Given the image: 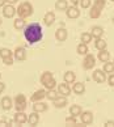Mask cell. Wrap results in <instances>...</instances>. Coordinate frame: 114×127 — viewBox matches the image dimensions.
<instances>
[{
  "label": "cell",
  "mask_w": 114,
  "mask_h": 127,
  "mask_svg": "<svg viewBox=\"0 0 114 127\" xmlns=\"http://www.w3.org/2000/svg\"><path fill=\"white\" fill-rule=\"evenodd\" d=\"M96 62V59H94V56L92 55V54H87L85 55V58H84V60H83V67H84V69H92L93 67H94V63Z\"/></svg>",
  "instance_id": "4"
},
{
  "label": "cell",
  "mask_w": 114,
  "mask_h": 127,
  "mask_svg": "<svg viewBox=\"0 0 114 127\" xmlns=\"http://www.w3.org/2000/svg\"><path fill=\"white\" fill-rule=\"evenodd\" d=\"M55 8H56V11H66V9L68 8L67 0H56Z\"/></svg>",
  "instance_id": "25"
},
{
  "label": "cell",
  "mask_w": 114,
  "mask_h": 127,
  "mask_svg": "<svg viewBox=\"0 0 114 127\" xmlns=\"http://www.w3.org/2000/svg\"><path fill=\"white\" fill-rule=\"evenodd\" d=\"M3 63H4V64H7V65L13 64V56H8V58H4V59H3Z\"/></svg>",
  "instance_id": "38"
},
{
  "label": "cell",
  "mask_w": 114,
  "mask_h": 127,
  "mask_svg": "<svg viewBox=\"0 0 114 127\" xmlns=\"http://www.w3.org/2000/svg\"><path fill=\"white\" fill-rule=\"evenodd\" d=\"M110 1H114V0H110Z\"/></svg>",
  "instance_id": "48"
},
{
  "label": "cell",
  "mask_w": 114,
  "mask_h": 127,
  "mask_svg": "<svg viewBox=\"0 0 114 127\" xmlns=\"http://www.w3.org/2000/svg\"><path fill=\"white\" fill-rule=\"evenodd\" d=\"M97 58H98V60L100 62H108L109 59H110V53L109 51H106V50H100V53L97 54Z\"/></svg>",
  "instance_id": "20"
},
{
  "label": "cell",
  "mask_w": 114,
  "mask_h": 127,
  "mask_svg": "<svg viewBox=\"0 0 114 127\" xmlns=\"http://www.w3.org/2000/svg\"><path fill=\"white\" fill-rule=\"evenodd\" d=\"M76 51H77L79 55H87V54H88V45L80 43V45L77 46V49H76Z\"/></svg>",
  "instance_id": "28"
},
{
  "label": "cell",
  "mask_w": 114,
  "mask_h": 127,
  "mask_svg": "<svg viewBox=\"0 0 114 127\" xmlns=\"http://www.w3.org/2000/svg\"><path fill=\"white\" fill-rule=\"evenodd\" d=\"M0 105H1V109L3 110H9L12 107V100H11V97H3L1 98V102H0Z\"/></svg>",
  "instance_id": "16"
},
{
  "label": "cell",
  "mask_w": 114,
  "mask_h": 127,
  "mask_svg": "<svg viewBox=\"0 0 114 127\" xmlns=\"http://www.w3.org/2000/svg\"><path fill=\"white\" fill-rule=\"evenodd\" d=\"M13 56L17 59V60H25L26 59V50L24 47H17L13 53Z\"/></svg>",
  "instance_id": "11"
},
{
  "label": "cell",
  "mask_w": 114,
  "mask_h": 127,
  "mask_svg": "<svg viewBox=\"0 0 114 127\" xmlns=\"http://www.w3.org/2000/svg\"><path fill=\"white\" fill-rule=\"evenodd\" d=\"M94 46H96V49L100 51V50H106V46H108V43L104 39H101V38H98V39H96V42H94Z\"/></svg>",
  "instance_id": "27"
},
{
  "label": "cell",
  "mask_w": 114,
  "mask_h": 127,
  "mask_svg": "<svg viewBox=\"0 0 114 127\" xmlns=\"http://www.w3.org/2000/svg\"><path fill=\"white\" fill-rule=\"evenodd\" d=\"M70 1L74 5H76V4H79V1H80V0H70Z\"/></svg>",
  "instance_id": "44"
},
{
  "label": "cell",
  "mask_w": 114,
  "mask_h": 127,
  "mask_svg": "<svg viewBox=\"0 0 114 127\" xmlns=\"http://www.w3.org/2000/svg\"><path fill=\"white\" fill-rule=\"evenodd\" d=\"M0 79H1V73H0Z\"/></svg>",
  "instance_id": "47"
},
{
  "label": "cell",
  "mask_w": 114,
  "mask_h": 127,
  "mask_svg": "<svg viewBox=\"0 0 114 127\" xmlns=\"http://www.w3.org/2000/svg\"><path fill=\"white\" fill-rule=\"evenodd\" d=\"M92 38H93V37H92L91 33H87V32H85V33H83V34H81V43L88 45L89 42H92Z\"/></svg>",
  "instance_id": "30"
},
{
  "label": "cell",
  "mask_w": 114,
  "mask_h": 127,
  "mask_svg": "<svg viewBox=\"0 0 114 127\" xmlns=\"http://www.w3.org/2000/svg\"><path fill=\"white\" fill-rule=\"evenodd\" d=\"M47 110V105L41 101H37L34 102V105H33V111H37V113H42V111H46Z\"/></svg>",
  "instance_id": "18"
},
{
  "label": "cell",
  "mask_w": 114,
  "mask_h": 127,
  "mask_svg": "<svg viewBox=\"0 0 114 127\" xmlns=\"http://www.w3.org/2000/svg\"><path fill=\"white\" fill-rule=\"evenodd\" d=\"M113 63H114V62H113Z\"/></svg>",
  "instance_id": "49"
},
{
  "label": "cell",
  "mask_w": 114,
  "mask_h": 127,
  "mask_svg": "<svg viewBox=\"0 0 114 127\" xmlns=\"http://www.w3.org/2000/svg\"><path fill=\"white\" fill-rule=\"evenodd\" d=\"M15 15H16V8L12 4H8V5L3 7V16L5 18H12Z\"/></svg>",
  "instance_id": "6"
},
{
  "label": "cell",
  "mask_w": 114,
  "mask_h": 127,
  "mask_svg": "<svg viewBox=\"0 0 114 127\" xmlns=\"http://www.w3.org/2000/svg\"><path fill=\"white\" fill-rule=\"evenodd\" d=\"M54 77H53V73H51V72H49V71H46V72H43V73H42V76H41V79H39V81H41V84H42V85H46V84L47 83H49L50 81V80H53Z\"/></svg>",
  "instance_id": "21"
},
{
  "label": "cell",
  "mask_w": 114,
  "mask_h": 127,
  "mask_svg": "<svg viewBox=\"0 0 114 127\" xmlns=\"http://www.w3.org/2000/svg\"><path fill=\"white\" fill-rule=\"evenodd\" d=\"M104 72H105V73H113L114 72V63H109V60L105 62V65H104Z\"/></svg>",
  "instance_id": "33"
},
{
  "label": "cell",
  "mask_w": 114,
  "mask_h": 127,
  "mask_svg": "<svg viewBox=\"0 0 114 127\" xmlns=\"http://www.w3.org/2000/svg\"><path fill=\"white\" fill-rule=\"evenodd\" d=\"M45 97H46V91H45V89H39V91H37V92L33 93V96H32L30 100L33 102H37V101H41L42 98H45Z\"/></svg>",
  "instance_id": "13"
},
{
  "label": "cell",
  "mask_w": 114,
  "mask_h": 127,
  "mask_svg": "<svg viewBox=\"0 0 114 127\" xmlns=\"http://www.w3.org/2000/svg\"><path fill=\"white\" fill-rule=\"evenodd\" d=\"M63 79H64V83L72 84V83H75V80H76V75H75V72H72V71H68V72L64 73Z\"/></svg>",
  "instance_id": "22"
},
{
  "label": "cell",
  "mask_w": 114,
  "mask_h": 127,
  "mask_svg": "<svg viewBox=\"0 0 114 127\" xmlns=\"http://www.w3.org/2000/svg\"><path fill=\"white\" fill-rule=\"evenodd\" d=\"M26 97L24 96V95H17L15 97V106H16V110L17 111H24L26 109Z\"/></svg>",
  "instance_id": "3"
},
{
  "label": "cell",
  "mask_w": 114,
  "mask_h": 127,
  "mask_svg": "<svg viewBox=\"0 0 114 127\" xmlns=\"http://www.w3.org/2000/svg\"><path fill=\"white\" fill-rule=\"evenodd\" d=\"M46 97L49 98V100L54 101L56 97H59L58 96V91H55V89H49V91L46 92Z\"/></svg>",
  "instance_id": "29"
},
{
  "label": "cell",
  "mask_w": 114,
  "mask_h": 127,
  "mask_svg": "<svg viewBox=\"0 0 114 127\" xmlns=\"http://www.w3.org/2000/svg\"><path fill=\"white\" fill-rule=\"evenodd\" d=\"M106 127H114V121H108L106 123H105Z\"/></svg>",
  "instance_id": "40"
},
{
  "label": "cell",
  "mask_w": 114,
  "mask_h": 127,
  "mask_svg": "<svg viewBox=\"0 0 114 127\" xmlns=\"http://www.w3.org/2000/svg\"><path fill=\"white\" fill-rule=\"evenodd\" d=\"M55 87H56V80L55 79L50 80V81L45 85V88H47V91H49V89H55Z\"/></svg>",
  "instance_id": "36"
},
{
  "label": "cell",
  "mask_w": 114,
  "mask_h": 127,
  "mask_svg": "<svg viewBox=\"0 0 114 127\" xmlns=\"http://www.w3.org/2000/svg\"><path fill=\"white\" fill-rule=\"evenodd\" d=\"M13 26L16 28V29H22L24 26H25V18H16L15 22H13Z\"/></svg>",
  "instance_id": "32"
},
{
  "label": "cell",
  "mask_w": 114,
  "mask_h": 127,
  "mask_svg": "<svg viewBox=\"0 0 114 127\" xmlns=\"http://www.w3.org/2000/svg\"><path fill=\"white\" fill-rule=\"evenodd\" d=\"M13 119H15V122L17 125H22V123H25V122H28V117L24 111H18L15 114V118Z\"/></svg>",
  "instance_id": "12"
},
{
  "label": "cell",
  "mask_w": 114,
  "mask_h": 127,
  "mask_svg": "<svg viewBox=\"0 0 114 127\" xmlns=\"http://www.w3.org/2000/svg\"><path fill=\"white\" fill-rule=\"evenodd\" d=\"M66 125H67V126H76V125H77V122H76V117L71 115L70 118H66Z\"/></svg>",
  "instance_id": "35"
},
{
  "label": "cell",
  "mask_w": 114,
  "mask_h": 127,
  "mask_svg": "<svg viewBox=\"0 0 114 127\" xmlns=\"http://www.w3.org/2000/svg\"><path fill=\"white\" fill-rule=\"evenodd\" d=\"M67 105V98L64 96H60V97H56L54 100V106L56 109H62V107H64Z\"/></svg>",
  "instance_id": "15"
},
{
  "label": "cell",
  "mask_w": 114,
  "mask_h": 127,
  "mask_svg": "<svg viewBox=\"0 0 114 127\" xmlns=\"http://www.w3.org/2000/svg\"><path fill=\"white\" fill-rule=\"evenodd\" d=\"M38 122H39V115H38L37 111H33L32 114L28 117V123H29L30 126H36Z\"/></svg>",
  "instance_id": "19"
},
{
  "label": "cell",
  "mask_w": 114,
  "mask_h": 127,
  "mask_svg": "<svg viewBox=\"0 0 114 127\" xmlns=\"http://www.w3.org/2000/svg\"><path fill=\"white\" fill-rule=\"evenodd\" d=\"M93 80L98 84H102L106 80V73L104 72V69H96L93 72Z\"/></svg>",
  "instance_id": "5"
},
{
  "label": "cell",
  "mask_w": 114,
  "mask_h": 127,
  "mask_svg": "<svg viewBox=\"0 0 114 127\" xmlns=\"http://www.w3.org/2000/svg\"><path fill=\"white\" fill-rule=\"evenodd\" d=\"M70 113H71L72 117H76V118H77V117L83 113V109H81V106H79V105H72L70 107Z\"/></svg>",
  "instance_id": "23"
},
{
  "label": "cell",
  "mask_w": 114,
  "mask_h": 127,
  "mask_svg": "<svg viewBox=\"0 0 114 127\" xmlns=\"http://www.w3.org/2000/svg\"><path fill=\"white\" fill-rule=\"evenodd\" d=\"M16 12L21 18H28V17H30L33 15V5L29 1H24L17 7Z\"/></svg>",
  "instance_id": "2"
},
{
  "label": "cell",
  "mask_w": 114,
  "mask_h": 127,
  "mask_svg": "<svg viewBox=\"0 0 114 127\" xmlns=\"http://www.w3.org/2000/svg\"><path fill=\"white\" fill-rule=\"evenodd\" d=\"M108 83H109V85H110V87H114V75H113V73L110 75V76H109Z\"/></svg>",
  "instance_id": "39"
},
{
  "label": "cell",
  "mask_w": 114,
  "mask_h": 127,
  "mask_svg": "<svg viewBox=\"0 0 114 127\" xmlns=\"http://www.w3.org/2000/svg\"><path fill=\"white\" fill-rule=\"evenodd\" d=\"M79 3L81 5V8H91V4H92L91 0H80Z\"/></svg>",
  "instance_id": "37"
},
{
  "label": "cell",
  "mask_w": 114,
  "mask_h": 127,
  "mask_svg": "<svg viewBox=\"0 0 114 127\" xmlns=\"http://www.w3.org/2000/svg\"><path fill=\"white\" fill-rule=\"evenodd\" d=\"M24 37H25V39L29 42L30 45L39 42L42 39V28H41V25L37 24V22H33V24L28 25L25 32H24Z\"/></svg>",
  "instance_id": "1"
},
{
  "label": "cell",
  "mask_w": 114,
  "mask_h": 127,
  "mask_svg": "<svg viewBox=\"0 0 114 127\" xmlns=\"http://www.w3.org/2000/svg\"><path fill=\"white\" fill-rule=\"evenodd\" d=\"M17 1H18V0H5V3H9V4H15Z\"/></svg>",
  "instance_id": "43"
},
{
  "label": "cell",
  "mask_w": 114,
  "mask_h": 127,
  "mask_svg": "<svg viewBox=\"0 0 114 127\" xmlns=\"http://www.w3.org/2000/svg\"><path fill=\"white\" fill-rule=\"evenodd\" d=\"M4 89H5V84H4V83H1V81H0V93H1V92L4 91Z\"/></svg>",
  "instance_id": "42"
},
{
  "label": "cell",
  "mask_w": 114,
  "mask_h": 127,
  "mask_svg": "<svg viewBox=\"0 0 114 127\" xmlns=\"http://www.w3.org/2000/svg\"><path fill=\"white\" fill-rule=\"evenodd\" d=\"M66 13H67V17H68V18H77V17L80 16L79 8H76L75 5L68 7L67 9H66Z\"/></svg>",
  "instance_id": "9"
},
{
  "label": "cell",
  "mask_w": 114,
  "mask_h": 127,
  "mask_svg": "<svg viewBox=\"0 0 114 127\" xmlns=\"http://www.w3.org/2000/svg\"><path fill=\"white\" fill-rule=\"evenodd\" d=\"M58 92H59V95L62 96H64V97H67L71 95V88L67 83H62L58 85Z\"/></svg>",
  "instance_id": "8"
},
{
  "label": "cell",
  "mask_w": 114,
  "mask_h": 127,
  "mask_svg": "<svg viewBox=\"0 0 114 127\" xmlns=\"http://www.w3.org/2000/svg\"><path fill=\"white\" fill-rule=\"evenodd\" d=\"M3 24V21H1V18H0V25H1Z\"/></svg>",
  "instance_id": "46"
},
{
  "label": "cell",
  "mask_w": 114,
  "mask_h": 127,
  "mask_svg": "<svg viewBox=\"0 0 114 127\" xmlns=\"http://www.w3.org/2000/svg\"><path fill=\"white\" fill-rule=\"evenodd\" d=\"M3 126H9V122L8 121H0V127Z\"/></svg>",
  "instance_id": "41"
},
{
  "label": "cell",
  "mask_w": 114,
  "mask_h": 127,
  "mask_svg": "<svg viewBox=\"0 0 114 127\" xmlns=\"http://www.w3.org/2000/svg\"><path fill=\"white\" fill-rule=\"evenodd\" d=\"M105 3H106V0H94L93 7H96L97 9H100V11H102L104 7H105Z\"/></svg>",
  "instance_id": "34"
},
{
  "label": "cell",
  "mask_w": 114,
  "mask_h": 127,
  "mask_svg": "<svg viewBox=\"0 0 114 127\" xmlns=\"http://www.w3.org/2000/svg\"><path fill=\"white\" fill-rule=\"evenodd\" d=\"M67 37H68V32L64 29V28H60V29H58L55 32V38L60 41V42H63L67 39Z\"/></svg>",
  "instance_id": "10"
},
{
  "label": "cell",
  "mask_w": 114,
  "mask_h": 127,
  "mask_svg": "<svg viewBox=\"0 0 114 127\" xmlns=\"http://www.w3.org/2000/svg\"><path fill=\"white\" fill-rule=\"evenodd\" d=\"M80 119H81L83 125H91L93 122V114L91 111H83L80 114Z\"/></svg>",
  "instance_id": "7"
},
{
  "label": "cell",
  "mask_w": 114,
  "mask_h": 127,
  "mask_svg": "<svg viewBox=\"0 0 114 127\" xmlns=\"http://www.w3.org/2000/svg\"><path fill=\"white\" fill-rule=\"evenodd\" d=\"M72 91L76 93V95H83V93L85 92V85L83 83H76V84H74Z\"/></svg>",
  "instance_id": "24"
},
{
  "label": "cell",
  "mask_w": 114,
  "mask_h": 127,
  "mask_svg": "<svg viewBox=\"0 0 114 127\" xmlns=\"http://www.w3.org/2000/svg\"><path fill=\"white\" fill-rule=\"evenodd\" d=\"M91 34H92L93 38L98 39V38H101V37H102V34H104V29H102L101 26H93V28H92V30H91Z\"/></svg>",
  "instance_id": "17"
},
{
  "label": "cell",
  "mask_w": 114,
  "mask_h": 127,
  "mask_svg": "<svg viewBox=\"0 0 114 127\" xmlns=\"http://www.w3.org/2000/svg\"><path fill=\"white\" fill-rule=\"evenodd\" d=\"M54 21H55V13L54 12H47L45 17H43V22H45V25L46 26H51L54 24Z\"/></svg>",
  "instance_id": "14"
},
{
  "label": "cell",
  "mask_w": 114,
  "mask_h": 127,
  "mask_svg": "<svg viewBox=\"0 0 114 127\" xmlns=\"http://www.w3.org/2000/svg\"><path fill=\"white\" fill-rule=\"evenodd\" d=\"M8 56H13V53L9 49H5V47H3V49H0V58L4 59V58H8Z\"/></svg>",
  "instance_id": "31"
},
{
  "label": "cell",
  "mask_w": 114,
  "mask_h": 127,
  "mask_svg": "<svg viewBox=\"0 0 114 127\" xmlns=\"http://www.w3.org/2000/svg\"><path fill=\"white\" fill-rule=\"evenodd\" d=\"M4 4H5V0H0V7H4Z\"/></svg>",
  "instance_id": "45"
},
{
  "label": "cell",
  "mask_w": 114,
  "mask_h": 127,
  "mask_svg": "<svg viewBox=\"0 0 114 127\" xmlns=\"http://www.w3.org/2000/svg\"><path fill=\"white\" fill-rule=\"evenodd\" d=\"M100 16H101V11L92 5L91 9H89V17H91V18H98Z\"/></svg>",
  "instance_id": "26"
}]
</instances>
